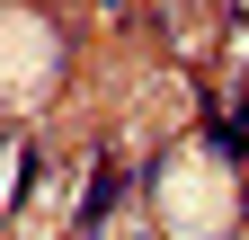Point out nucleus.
Here are the masks:
<instances>
[{"label": "nucleus", "instance_id": "2", "mask_svg": "<svg viewBox=\"0 0 249 240\" xmlns=\"http://www.w3.org/2000/svg\"><path fill=\"white\" fill-rule=\"evenodd\" d=\"M62 71V45H53V27H36L27 9H0V107H27V98H45Z\"/></svg>", "mask_w": 249, "mask_h": 240}, {"label": "nucleus", "instance_id": "3", "mask_svg": "<svg viewBox=\"0 0 249 240\" xmlns=\"http://www.w3.org/2000/svg\"><path fill=\"white\" fill-rule=\"evenodd\" d=\"M18 169H27V152H18V142H0V205H9V187H18Z\"/></svg>", "mask_w": 249, "mask_h": 240}, {"label": "nucleus", "instance_id": "1", "mask_svg": "<svg viewBox=\"0 0 249 240\" xmlns=\"http://www.w3.org/2000/svg\"><path fill=\"white\" fill-rule=\"evenodd\" d=\"M160 205H169V231H187V240L223 231V223H231V169L205 160V152H187V160H169V178H160Z\"/></svg>", "mask_w": 249, "mask_h": 240}]
</instances>
